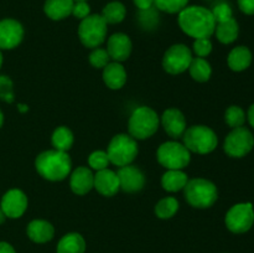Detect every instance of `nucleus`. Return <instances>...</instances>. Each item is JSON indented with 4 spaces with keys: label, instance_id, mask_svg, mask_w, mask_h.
Masks as SVG:
<instances>
[{
    "label": "nucleus",
    "instance_id": "nucleus-9",
    "mask_svg": "<svg viewBox=\"0 0 254 253\" xmlns=\"http://www.w3.org/2000/svg\"><path fill=\"white\" fill-rule=\"evenodd\" d=\"M192 59V52L186 45H173L164 55L163 67L168 73L180 74L189 69Z\"/></svg>",
    "mask_w": 254,
    "mask_h": 253
},
{
    "label": "nucleus",
    "instance_id": "nucleus-43",
    "mask_svg": "<svg viewBox=\"0 0 254 253\" xmlns=\"http://www.w3.org/2000/svg\"><path fill=\"white\" fill-rule=\"evenodd\" d=\"M19 109H20V112H26L27 109V106H25V104H19Z\"/></svg>",
    "mask_w": 254,
    "mask_h": 253
},
{
    "label": "nucleus",
    "instance_id": "nucleus-25",
    "mask_svg": "<svg viewBox=\"0 0 254 253\" xmlns=\"http://www.w3.org/2000/svg\"><path fill=\"white\" fill-rule=\"evenodd\" d=\"M238 31H240V27H238L237 21L233 17L227 21L217 24L215 29L218 41L226 45L236 41V39L238 37Z\"/></svg>",
    "mask_w": 254,
    "mask_h": 253
},
{
    "label": "nucleus",
    "instance_id": "nucleus-23",
    "mask_svg": "<svg viewBox=\"0 0 254 253\" xmlns=\"http://www.w3.org/2000/svg\"><path fill=\"white\" fill-rule=\"evenodd\" d=\"M86 242L79 233H68L60 240L57 253H84Z\"/></svg>",
    "mask_w": 254,
    "mask_h": 253
},
{
    "label": "nucleus",
    "instance_id": "nucleus-36",
    "mask_svg": "<svg viewBox=\"0 0 254 253\" xmlns=\"http://www.w3.org/2000/svg\"><path fill=\"white\" fill-rule=\"evenodd\" d=\"M212 51V42L210 39H196L193 42V52L197 57H206Z\"/></svg>",
    "mask_w": 254,
    "mask_h": 253
},
{
    "label": "nucleus",
    "instance_id": "nucleus-7",
    "mask_svg": "<svg viewBox=\"0 0 254 253\" xmlns=\"http://www.w3.org/2000/svg\"><path fill=\"white\" fill-rule=\"evenodd\" d=\"M156 158L160 165L168 170H183L191 160L189 149L178 141H166L161 144L156 153Z\"/></svg>",
    "mask_w": 254,
    "mask_h": 253
},
{
    "label": "nucleus",
    "instance_id": "nucleus-42",
    "mask_svg": "<svg viewBox=\"0 0 254 253\" xmlns=\"http://www.w3.org/2000/svg\"><path fill=\"white\" fill-rule=\"evenodd\" d=\"M5 218H6V216L4 215V212H2V210H1V208H0V225H1V223H4Z\"/></svg>",
    "mask_w": 254,
    "mask_h": 253
},
{
    "label": "nucleus",
    "instance_id": "nucleus-19",
    "mask_svg": "<svg viewBox=\"0 0 254 253\" xmlns=\"http://www.w3.org/2000/svg\"><path fill=\"white\" fill-rule=\"evenodd\" d=\"M55 228L45 220H34L27 226V236L36 243H46L54 238Z\"/></svg>",
    "mask_w": 254,
    "mask_h": 253
},
{
    "label": "nucleus",
    "instance_id": "nucleus-20",
    "mask_svg": "<svg viewBox=\"0 0 254 253\" xmlns=\"http://www.w3.org/2000/svg\"><path fill=\"white\" fill-rule=\"evenodd\" d=\"M103 81L111 89H121L127 82L126 68L119 62H111L103 68Z\"/></svg>",
    "mask_w": 254,
    "mask_h": 253
},
{
    "label": "nucleus",
    "instance_id": "nucleus-24",
    "mask_svg": "<svg viewBox=\"0 0 254 253\" xmlns=\"http://www.w3.org/2000/svg\"><path fill=\"white\" fill-rule=\"evenodd\" d=\"M188 181V175L183 170H168L161 178V185L164 190L176 192L185 188Z\"/></svg>",
    "mask_w": 254,
    "mask_h": 253
},
{
    "label": "nucleus",
    "instance_id": "nucleus-31",
    "mask_svg": "<svg viewBox=\"0 0 254 253\" xmlns=\"http://www.w3.org/2000/svg\"><path fill=\"white\" fill-rule=\"evenodd\" d=\"M189 0H154V4L156 5L161 11L169 12V14H176L181 10L185 9Z\"/></svg>",
    "mask_w": 254,
    "mask_h": 253
},
{
    "label": "nucleus",
    "instance_id": "nucleus-35",
    "mask_svg": "<svg viewBox=\"0 0 254 253\" xmlns=\"http://www.w3.org/2000/svg\"><path fill=\"white\" fill-rule=\"evenodd\" d=\"M0 98L7 103L14 102L12 81L7 76H0Z\"/></svg>",
    "mask_w": 254,
    "mask_h": 253
},
{
    "label": "nucleus",
    "instance_id": "nucleus-30",
    "mask_svg": "<svg viewBox=\"0 0 254 253\" xmlns=\"http://www.w3.org/2000/svg\"><path fill=\"white\" fill-rule=\"evenodd\" d=\"M226 123L231 126V128H238L242 126L246 122V114L243 109L238 106H231L230 108L226 111L225 114Z\"/></svg>",
    "mask_w": 254,
    "mask_h": 253
},
{
    "label": "nucleus",
    "instance_id": "nucleus-14",
    "mask_svg": "<svg viewBox=\"0 0 254 253\" xmlns=\"http://www.w3.org/2000/svg\"><path fill=\"white\" fill-rule=\"evenodd\" d=\"M117 175H118L121 189L126 192H138L145 184V176L136 166H122L119 168Z\"/></svg>",
    "mask_w": 254,
    "mask_h": 253
},
{
    "label": "nucleus",
    "instance_id": "nucleus-15",
    "mask_svg": "<svg viewBox=\"0 0 254 253\" xmlns=\"http://www.w3.org/2000/svg\"><path fill=\"white\" fill-rule=\"evenodd\" d=\"M161 124L169 136L174 139L181 138L186 130V119L183 112L176 108L166 109L161 117Z\"/></svg>",
    "mask_w": 254,
    "mask_h": 253
},
{
    "label": "nucleus",
    "instance_id": "nucleus-4",
    "mask_svg": "<svg viewBox=\"0 0 254 253\" xmlns=\"http://www.w3.org/2000/svg\"><path fill=\"white\" fill-rule=\"evenodd\" d=\"M159 128V117L150 107H139L129 118L128 130L134 139H146L156 133Z\"/></svg>",
    "mask_w": 254,
    "mask_h": 253
},
{
    "label": "nucleus",
    "instance_id": "nucleus-16",
    "mask_svg": "<svg viewBox=\"0 0 254 253\" xmlns=\"http://www.w3.org/2000/svg\"><path fill=\"white\" fill-rule=\"evenodd\" d=\"M107 52L114 62L127 61L131 52V41L128 35L122 32L112 35L108 39Z\"/></svg>",
    "mask_w": 254,
    "mask_h": 253
},
{
    "label": "nucleus",
    "instance_id": "nucleus-3",
    "mask_svg": "<svg viewBox=\"0 0 254 253\" xmlns=\"http://www.w3.org/2000/svg\"><path fill=\"white\" fill-rule=\"evenodd\" d=\"M185 190V198L192 207H211L217 200V188L213 183L206 179H192L188 181Z\"/></svg>",
    "mask_w": 254,
    "mask_h": 253
},
{
    "label": "nucleus",
    "instance_id": "nucleus-32",
    "mask_svg": "<svg viewBox=\"0 0 254 253\" xmlns=\"http://www.w3.org/2000/svg\"><path fill=\"white\" fill-rule=\"evenodd\" d=\"M109 158H108V154L103 150H97L93 151V153L89 155L88 158V164L92 169L97 171H101L104 170V169H108L109 165Z\"/></svg>",
    "mask_w": 254,
    "mask_h": 253
},
{
    "label": "nucleus",
    "instance_id": "nucleus-13",
    "mask_svg": "<svg viewBox=\"0 0 254 253\" xmlns=\"http://www.w3.org/2000/svg\"><path fill=\"white\" fill-rule=\"evenodd\" d=\"M24 37V27L14 19L0 21V50H11L19 46Z\"/></svg>",
    "mask_w": 254,
    "mask_h": 253
},
{
    "label": "nucleus",
    "instance_id": "nucleus-8",
    "mask_svg": "<svg viewBox=\"0 0 254 253\" xmlns=\"http://www.w3.org/2000/svg\"><path fill=\"white\" fill-rule=\"evenodd\" d=\"M78 36L82 44L88 49H97L107 36V22L102 15H88L78 26Z\"/></svg>",
    "mask_w": 254,
    "mask_h": 253
},
{
    "label": "nucleus",
    "instance_id": "nucleus-28",
    "mask_svg": "<svg viewBox=\"0 0 254 253\" xmlns=\"http://www.w3.org/2000/svg\"><path fill=\"white\" fill-rule=\"evenodd\" d=\"M127 14L126 6L119 1H112L103 7L102 17L107 24H119L124 20Z\"/></svg>",
    "mask_w": 254,
    "mask_h": 253
},
{
    "label": "nucleus",
    "instance_id": "nucleus-34",
    "mask_svg": "<svg viewBox=\"0 0 254 253\" xmlns=\"http://www.w3.org/2000/svg\"><path fill=\"white\" fill-rule=\"evenodd\" d=\"M212 15L215 17L216 24H220V22H225L232 19V9L227 2H221L213 7Z\"/></svg>",
    "mask_w": 254,
    "mask_h": 253
},
{
    "label": "nucleus",
    "instance_id": "nucleus-46",
    "mask_svg": "<svg viewBox=\"0 0 254 253\" xmlns=\"http://www.w3.org/2000/svg\"><path fill=\"white\" fill-rule=\"evenodd\" d=\"M73 1L74 2H76V1H87V0H73Z\"/></svg>",
    "mask_w": 254,
    "mask_h": 253
},
{
    "label": "nucleus",
    "instance_id": "nucleus-5",
    "mask_svg": "<svg viewBox=\"0 0 254 253\" xmlns=\"http://www.w3.org/2000/svg\"><path fill=\"white\" fill-rule=\"evenodd\" d=\"M183 139L184 145L189 149V151L197 154L211 153L218 144L215 131L206 126H193L186 128Z\"/></svg>",
    "mask_w": 254,
    "mask_h": 253
},
{
    "label": "nucleus",
    "instance_id": "nucleus-27",
    "mask_svg": "<svg viewBox=\"0 0 254 253\" xmlns=\"http://www.w3.org/2000/svg\"><path fill=\"white\" fill-rule=\"evenodd\" d=\"M191 77L197 82H206L210 79L212 69H211L210 63L202 57H195L191 61L190 67H189Z\"/></svg>",
    "mask_w": 254,
    "mask_h": 253
},
{
    "label": "nucleus",
    "instance_id": "nucleus-44",
    "mask_svg": "<svg viewBox=\"0 0 254 253\" xmlns=\"http://www.w3.org/2000/svg\"><path fill=\"white\" fill-rule=\"evenodd\" d=\"M2 123H4V114H2V112L0 111V128L2 126Z\"/></svg>",
    "mask_w": 254,
    "mask_h": 253
},
{
    "label": "nucleus",
    "instance_id": "nucleus-33",
    "mask_svg": "<svg viewBox=\"0 0 254 253\" xmlns=\"http://www.w3.org/2000/svg\"><path fill=\"white\" fill-rule=\"evenodd\" d=\"M109 60L111 57H109L108 52L103 49H94L93 52L89 55V62L96 68H104L109 63Z\"/></svg>",
    "mask_w": 254,
    "mask_h": 253
},
{
    "label": "nucleus",
    "instance_id": "nucleus-12",
    "mask_svg": "<svg viewBox=\"0 0 254 253\" xmlns=\"http://www.w3.org/2000/svg\"><path fill=\"white\" fill-rule=\"evenodd\" d=\"M0 208L9 218H19L27 208V197L19 189H11L2 196Z\"/></svg>",
    "mask_w": 254,
    "mask_h": 253
},
{
    "label": "nucleus",
    "instance_id": "nucleus-11",
    "mask_svg": "<svg viewBox=\"0 0 254 253\" xmlns=\"http://www.w3.org/2000/svg\"><path fill=\"white\" fill-rule=\"evenodd\" d=\"M253 134L245 126L235 128L225 140V151L232 158H242L253 149Z\"/></svg>",
    "mask_w": 254,
    "mask_h": 253
},
{
    "label": "nucleus",
    "instance_id": "nucleus-1",
    "mask_svg": "<svg viewBox=\"0 0 254 253\" xmlns=\"http://www.w3.org/2000/svg\"><path fill=\"white\" fill-rule=\"evenodd\" d=\"M181 30L193 39H210L216 29L212 11L203 6H186L179 12Z\"/></svg>",
    "mask_w": 254,
    "mask_h": 253
},
{
    "label": "nucleus",
    "instance_id": "nucleus-26",
    "mask_svg": "<svg viewBox=\"0 0 254 253\" xmlns=\"http://www.w3.org/2000/svg\"><path fill=\"white\" fill-rule=\"evenodd\" d=\"M51 141L56 150L67 151L73 145V134L67 126H59L55 129Z\"/></svg>",
    "mask_w": 254,
    "mask_h": 253
},
{
    "label": "nucleus",
    "instance_id": "nucleus-17",
    "mask_svg": "<svg viewBox=\"0 0 254 253\" xmlns=\"http://www.w3.org/2000/svg\"><path fill=\"white\" fill-rule=\"evenodd\" d=\"M93 188H96L101 195L108 196V197L114 196L121 189L118 175L114 171L109 170V169L97 171V174L94 175Z\"/></svg>",
    "mask_w": 254,
    "mask_h": 253
},
{
    "label": "nucleus",
    "instance_id": "nucleus-41",
    "mask_svg": "<svg viewBox=\"0 0 254 253\" xmlns=\"http://www.w3.org/2000/svg\"><path fill=\"white\" fill-rule=\"evenodd\" d=\"M248 121H250L251 126L254 128V104L251 106L250 111H248Z\"/></svg>",
    "mask_w": 254,
    "mask_h": 253
},
{
    "label": "nucleus",
    "instance_id": "nucleus-21",
    "mask_svg": "<svg viewBox=\"0 0 254 253\" xmlns=\"http://www.w3.org/2000/svg\"><path fill=\"white\" fill-rule=\"evenodd\" d=\"M73 4V0H46L44 11L50 19L62 20L72 14Z\"/></svg>",
    "mask_w": 254,
    "mask_h": 253
},
{
    "label": "nucleus",
    "instance_id": "nucleus-22",
    "mask_svg": "<svg viewBox=\"0 0 254 253\" xmlns=\"http://www.w3.org/2000/svg\"><path fill=\"white\" fill-rule=\"evenodd\" d=\"M227 62L230 68L233 69V71H245L246 68L250 67L251 62H252V54L248 50V47L246 46L235 47L228 55Z\"/></svg>",
    "mask_w": 254,
    "mask_h": 253
},
{
    "label": "nucleus",
    "instance_id": "nucleus-6",
    "mask_svg": "<svg viewBox=\"0 0 254 253\" xmlns=\"http://www.w3.org/2000/svg\"><path fill=\"white\" fill-rule=\"evenodd\" d=\"M108 158L112 164L117 166L130 165L138 155L136 140L127 134H117L113 136L108 146Z\"/></svg>",
    "mask_w": 254,
    "mask_h": 253
},
{
    "label": "nucleus",
    "instance_id": "nucleus-45",
    "mask_svg": "<svg viewBox=\"0 0 254 253\" xmlns=\"http://www.w3.org/2000/svg\"><path fill=\"white\" fill-rule=\"evenodd\" d=\"M1 64H2V54L0 51V68H1Z\"/></svg>",
    "mask_w": 254,
    "mask_h": 253
},
{
    "label": "nucleus",
    "instance_id": "nucleus-38",
    "mask_svg": "<svg viewBox=\"0 0 254 253\" xmlns=\"http://www.w3.org/2000/svg\"><path fill=\"white\" fill-rule=\"evenodd\" d=\"M238 6L245 14L254 15V0H238Z\"/></svg>",
    "mask_w": 254,
    "mask_h": 253
},
{
    "label": "nucleus",
    "instance_id": "nucleus-39",
    "mask_svg": "<svg viewBox=\"0 0 254 253\" xmlns=\"http://www.w3.org/2000/svg\"><path fill=\"white\" fill-rule=\"evenodd\" d=\"M133 1L140 10H149L154 4V0H133Z\"/></svg>",
    "mask_w": 254,
    "mask_h": 253
},
{
    "label": "nucleus",
    "instance_id": "nucleus-40",
    "mask_svg": "<svg viewBox=\"0 0 254 253\" xmlns=\"http://www.w3.org/2000/svg\"><path fill=\"white\" fill-rule=\"evenodd\" d=\"M0 253H16L11 245L6 242H0Z\"/></svg>",
    "mask_w": 254,
    "mask_h": 253
},
{
    "label": "nucleus",
    "instance_id": "nucleus-29",
    "mask_svg": "<svg viewBox=\"0 0 254 253\" xmlns=\"http://www.w3.org/2000/svg\"><path fill=\"white\" fill-rule=\"evenodd\" d=\"M179 210V201L175 197H165L155 206V213L159 218H171Z\"/></svg>",
    "mask_w": 254,
    "mask_h": 253
},
{
    "label": "nucleus",
    "instance_id": "nucleus-18",
    "mask_svg": "<svg viewBox=\"0 0 254 253\" xmlns=\"http://www.w3.org/2000/svg\"><path fill=\"white\" fill-rule=\"evenodd\" d=\"M69 186H71L72 191L77 195H86L93 189L94 175L88 168L79 166L72 173Z\"/></svg>",
    "mask_w": 254,
    "mask_h": 253
},
{
    "label": "nucleus",
    "instance_id": "nucleus-37",
    "mask_svg": "<svg viewBox=\"0 0 254 253\" xmlns=\"http://www.w3.org/2000/svg\"><path fill=\"white\" fill-rule=\"evenodd\" d=\"M91 12V7L87 4V1H76L73 4V9H72V15L77 19L83 20L87 17Z\"/></svg>",
    "mask_w": 254,
    "mask_h": 253
},
{
    "label": "nucleus",
    "instance_id": "nucleus-10",
    "mask_svg": "<svg viewBox=\"0 0 254 253\" xmlns=\"http://www.w3.org/2000/svg\"><path fill=\"white\" fill-rule=\"evenodd\" d=\"M254 223V210L252 203H237L228 210L226 215V226L233 233H245Z\"/></svg>",
    "mask_w": 254,
    "mask_h": 253
},
{
    "label": "nucleus",
    "instance_id": "nucleus-2",
    "mask_svg": "<svg viewBox=\"0 0 254 253\" xmlns=\"http://www.w3.org/2000/svg\"><path fill=\"white\" fill-rule=\"evenodd\" d=\"M35 166L40 175L50 181H61L71 171L72 161L67 151L46 150L35 160Z\"/></svg>",
    "mask_w": 254,
    "mask_h": 253
}]
</instances>
